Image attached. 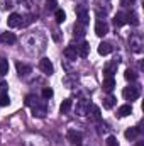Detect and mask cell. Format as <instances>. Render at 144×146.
I'll return each mask as SVG.
<instances>
[{
	"mask_svg": "<svg viewBox=\"0 0 144 146\" xmlns=\"http://www.w3.org/2000/svg\"><path fill=\"white\" fill-rule=\"evenodd\" d=\"M139 94H141V90H139V87H136V85H129V87H126V88L122 90V95H124L126 100H136V99L139 97Z\"/></svg>",
	"mask_w": 144,
	"mask_h": 146,
	"instance_id": "6da1fadb",
	"label": "cell"
},
{
	"mask_svg": "<svg viewBox=\"0 0 144 146\" xmlns=\"http://www.w3.org/2000/svg\"><path fill=\"white\" fill-rule=\"evenodd\" d=\"M90 107H92V104L88 100H78L76 102V107H75V112L83 117V115H88L90 114Z\"/></svg>",
	"mask_w": 144,
	"mask_h": 146,
	"instance_id": "7a4b0ae2",
	"label": "cell"
},
{
	"mask_svg": "<svg viewBox=\"0 0 144 146\" xmlns=\"http://www.w3.org/2000/svg\"><path fill=\"white\" fill-rule=\"evenodd\" d=\"M39 68H41V72L44 73V75H53L54 73V66H53V63H51L49 58H42L39 61Z\"/></svg>",
	"mask_w": 144,
	"mask_h": 146,
	"instance_id": "3957f363",
	"label": "cell"
},
{
	"mask_svg": "<svg viewBox=\"0 0 144 146\" xmlns=\"http://www.w3.org/2000/svg\"><path fill=\"white\" fill-rule=\"evenodd\" d=\"M108 33V24L105 22V21H97L95 22V34L97 36H105Z\"/></svg>",
	"mask_w": 144,
	"mask_h": 146,
	"instance_id": "277c9868",
	"label": "cell"
},
{
	"mask_svg": "<svg viewBox=\"0 0 144 146\" xmlns=\"http://www.w3.org/2000/svg\"><path fill=\"white\" fill-rule=\"evenodd\" d=\"M32 114L36 115V117H44L46 114H48V109H46V106L44 104H34L32 106Z\"/></svg>",
	"mask_w": 144,
	"mask_h": 146,
	"instance_id": "5b68a950",
	"label": "cell"
},
{
	"mask_svg": "<svg viewBox=\"0 0 144 146\" xmlns=\"http://www.w3.org/2000/svg\"><path fill=\"white\" fill-rule=\"evenodd\" d=\"M68 141L75 146H80L81 145V134L78 131H68Z\"/></svg>",
	"mask_w": 144,
	"mask_h": 146,
	"instance_id": "8992f818",
	"label": "cell"
},
{
	"mask_svg": "<svg viewBox=\"0 0 144 146\" xmlns=\"http://www.w3.org/2000/svg\"><path fill=\"white\" fill-rule=\"evenodd\" d=\"M20 22H22V17H20L19 14H10V15H9V19H7L9 27H19V26H20Z\"/></svg>",
	"mask_w": 144,
	"mask_h": 146,
	"instance_id": "52a82bcc",
	"label": "cell"
},
{
	"mask_svg": "<svg viewBox=\"0 0 144 146\" xmlns=\"http://www.w3.org/2000/svg\"><path fill=\"white\" fill-rule=\"evenodd\" d=\"M0 106H9L10 104V97H9V94L5 92V83H0Z\"/></svg>",
	"mask_w": 144,
	"mask_h": 146,
	"instance_id": "ba28073f",
	"label": "cell"
},
{
	"mask_svg": "<svg viewBox=\"0 0 144 146\" xmlns=\"http://www.w3.org/2000/svg\"><path fill=\"white\" fill-rule=\"evenodd\" d=\"M143 46V39H141V36H132L131 37V48L136 51V53H141V48Z\"/></svg>",
	"mask_w": 144,
	"mask_h": 146,
	"instance_id": "9c48e42d",
	"label": "cell"
},
{
	"mask_svg": "<svg viewBox=\"0 0 144 146\" xmlns=\"http://www.w3.org/2000/svg\"><path fill=\"white\" fill-rule=\"evenodd\" d=\"M0 41H2L3 44H14V42L17 41V37H15V34H14V33H2Z\"/></svg>",
	"mask_w": 144,
	"mask_h": 146,
	"instance_id": "30bf717a",
	"label": "cell"
},
{
	"mask_svg": "<svg viewBox=\"0 0 144 146\" xmlns=\"http://www.w3.org/2000/svg\"><path fill=\"white\" fill-rule=\"evenodd\" d=\"M65 56H66L68 60H76V58H78V49H76V46H68V48H65Z\"/></svg>",
	"mask_w": 144,
	"mask_h": 146,
	"instance_id": "8fae6325",
	"label": "cell"
},
{
	"mask_svg": "<svg viewBox=\"0 0 144 146\" xmlns=\"http://www.w3.org/2000/svg\"><path fill=\"white\" fill-rule=\"evenodd\" d=\"M76 49H78V56L87 58L88 56V51H90V44L88 42H81L80 46H76Z\"/></svg>",
	"mask_w": 144,
	"mask_h": 146,
	"instance_id": "7c38bea8",
	"label": "cell"
},
{
	"mask_svg": "<svg viewBox=\"0 0 144 146\" xmlns=\"http://www.w3.org/2000/svg\"><path fill=\"white\" fill-rule=\"evenodd\" d=\"M129 114H132V106H129V104L120 106L119 110H117V115H119V117H126V115H129Z\"/></svg>",
	"mask_w": 144,
	"mask_h": 146,
	"instance_id": "4fadbf2b",
	"label": "cell"
},
{
	"mask_svg": "<svg viewBox=\"0 0 144 146\" xmlns=\"http://www.w3.org/2000/svg\"><path fill=\"white\" fill-rule=\"evenodd\" d=\"M114 87H115L114 76H105V80H104V90H105V92H112Z\"/></svg>",
	"mask_w": 144,
	"mask_h": 146,
	"instance_id": "5bb4252c",
	"label": "cell"
},
{
	"mask_svg": "<svg viewBox=\"0 0 144 146\" xmlns=\"http://www.w3.org/2000/svg\"><path fill=\"white\" fill-rule=\"evenodd\" d=\"M108 53H112V44H108V42H100V44H98V54L105 56Z\"/></svg>",
	"mask_w": 144,
	"mask_h": 146,
	"instance_id": "9a60e30c",
	"label": "cell"
},
{
	"mask_svg": "<svg viewBox=\"0 0 144 146\" xmlns=\"http://www.w3.org/2000/svg\"><path fill=\"white\" fill-rule=\"evenodd\" d=\"M15 66H17V73H19L20 76H26L27 73H31V66H29V65H24V63H17Z\"/></svg>",
	"mask_w": 144,
	"mask_h": 146,
	"instance_id": "2e32d148",
	"label": "cell"
},
{
	"mask_svg": "<svg viewBox=\"0 0 144 146\" xmlns=\"http://www.w3.org/2000/svg\"><path fill=\"white\" fill-rule=\"evenodd\" d=\"M114 24H115L117 27L124 26V24H126V14H122V12L115 14V17H114Z\"/></svg>",
	"mask_w": 144,
	"mask_h": 146,
	"instance_id": "e0dca14e",
	"label": "cell"
},
{
	"mask_svg": "<svg viewBox=\"0 0 144 146\" xmlns=\"http://www.w3.org/2000/svg\"><path fill=\"white\" fill-rule=\"evenodd\" d=\"M78 19H80V24L85 26V24L88 22V12H87L85 9H80V10H78Z\"/></svg>",
	"mask_w": 144,
	"mask_h": 146,
	"instance_id": "ac0fdd59",
	"label": "cell"
},
{
	"mask_svg": "<svg viewBox=\"0 0 144 146\" xmlns=\"http://www.w3.org/2000/svg\"><path fill=\"white\" fill-rule=\"evenodd\" d=\"M124 134H126V138H127V139H134V138H137V134H139V129H137V127H129V129H127Z\"/></svg>",
	"mask_w": 144,
	"mask_h": 146,
	"instance_id": "d6986e66",
	"label": "cell"
},
{
	"mask_svg": "<svg viewBox=\"0 0 144 146\" xmlns=\"http://www.w3.org/2000/svg\"><path fill=\"white\" fill-rule=\"evenodd\" d=\"M115 106V97L114 95H108L104 99V109H112Z\"/></svg>",
	"mask_w": 144,
	"mask_h": 146,
	"instance_id": "ffe728a7",
	"label": "cell"
},
{
	"mask_svg": "<svg viewBox=\"0 0 144 146\" xmlns=\"http://www.w3.org/2000/svg\"><path fill=\"white\" fill-rule=\"evenodd\" d=\"M71 106H73V100H71V99H65L59 109H61V112H63V114H66V112H70V109H71Z\"/></svg>",
	"mask_w": 144,
	"mask_h": 146,
	"instance_id": "44dd1931",
	"label": "cell"
},
{
	"mask_svg": "<svg viewBox=\"0 0 144 146\" xmlns=\"http://www.w3.org/2000/svg\"><path fill=\"white\" fill-rule=\"evenodd\" d=\"M54 17H56V22H58V24H61V22H65L66 14H65L61 9H56V10H54Z\"/></svg>",
	"mask_w": 144,
	"mask_h": 146,
	"instance_id": "7402d4cb",
	"label": "cell"
},
{
	"mask_svg": "<svg viewBox=\"0 0 144 146\" xmlns=\"http://www.w3.org/2000/svg\"><path fill=\"white\" fill-rule=\"evenodd\" d=\"M7 73H9V61L3 60V58H0V75L3 76V75H7Z\"/></svg>",
	"mask_w": 144,
	"mask_h": 146,
	"instance_id": "603a6c76",
	"label": "cell"
},
{
	"mask_svg": "<svg viewBox=\"0 0 144 146\" xmlns=\"http://www.w3.org/2000/svg\"><path fill=\"white\" fill-rule=\"evenodd\" d=\"M126 22H131V24L137 26V24H139V19H137V15H136L134 12H131V14H127V15H126Z\"/></svg>",
	"mask_w": 144,
	"mask_h": 146,
	"instance_id": "cb8c5ba5",
	"label": "cell"
},
{
	"mask_svg": "<svg viewBox=\"0 0 144 146\" xmlns=\"http://www.w3.org/2000/svg\"><path fill=\"white\" fill-rule=\"evenodd\" d=\"M90 109H92V115H93V119H95V121H100V119H102V114H100V107H97V106H92Z\"/></svg>",
	"mask_w": 144,
	"mask_h": 146,
	"instance_id": "d4e9b609",
	"label": "cell"
},
{
	"mask_svg": "<svg viewBox=\"0 0 144 146\" xmlns=\"http://www.w3.org/2000/svg\"><path fill=\"white\" fill-rule=\"evenodd\" d=\"M124 76H126V80H129V82H134V80L137 78V73L134 72V70H126Z\"/></svg>",
	"mask_w": 144,
	"mask_h": 146,
	"instance_id": "484cf974",
	"label": "cell"
},
{
	"mask_svg": "<svg viewBox=\"0 0 144 146\" xmlns=\"http://www.w3.org/2000/svg\"><path fill=\"white\" fill-rule=\"evenodd\" d=\"M34 104H37V97L36 95H27L26 97V106L27 107H32Z\"/></svg>",
	"mask_w": 144,
	"mask_h": 146,
	"instance_id": "4316f807",
	"label": "cell"
},
{
	"mask_svg": "<svg viewBox=\"0 0 144 146\" xmlns=\"http://www.w3.org/2000/svg\"><path fill=\"white\" fill-rule=\"evenodd\" d=\"M46 9L48 10H54L56 9V0H46Z\"/></svg>",
	"mask_w": 144,
	"mask_h": 146,
	"instance_id": "83f0119b",
	"label": "cell"
},
{
	"mask_svg": "<svg viewBox=\"0 0 144 146\" xmlns=\"http://www.w3.org/2000/svg\"><path fill=\"white\" fill-rule=\"evenodd\" d=\"M107 146H119V143H117V138L108 136V138H107Z\"/></svg>",
	"mask_w": 144,
	"mask_h": 146,
	"instance_id": "f1b7e54d",
	"label": "cell"
},
{
	"mask_svg": "<svg viewBox=\"0 0 144 146\" xmlns=\"http://www.w3.org/2000/svg\"><path fill=\"white\" fill-rule=\"evenodd\" d=\"M53 97V90L51 88H44L42 90V99H51Z\"/></svg>",
	"mask_w": 144,
	"mask_h": 146,
	"instance_id": "f546056e",
	"label": "cell"
},
{
	"mask_svg": "<svg viewBox=\"0 0 144 146\" xmlns=\"http://www.w3.org/2000/svg\"><path fill=\"white\" fill-rule=\"evenodd\" d=\"M75 34H78V36H83V27H81V24L75 26Z\"/></svg>",
	"mask_w": 144,
	"mask_h": 146,
	"instance_id": "4dcf8cb0",
	"label": "cell"
},
{
	"mask_svg": "<svg viewBox=\"0 0 144 146\" xmlns=\"http://www.w3.org/2000/svg\"><path fill=\"white\" fill-rule=\"evenodd\" d=\"M134 3V0H120V5L122 7H129V5H132Z\"/></svg>",
	"mask_w": 144,
	"mask_h": 146,
	"instance_id": "1f68e13d",
	"label": "cell"
},
{
	"mask_svg": "<svg viewBox=\"0 0 144 146\" xmlns=\"http://www.w3.org/2000/svg\"><path fill=\"white\" fill-rule=\"evenodd\" d=\"M136 146H144V141H137V143H136Z\"/></svg>",
	"mask_w": 144,
	"mask_h": 146,
	"instance_id": "d6a6232c",
	"label": "cell"
}]
</instances>
